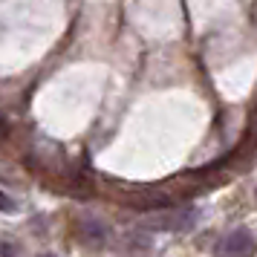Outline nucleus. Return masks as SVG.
<instances>
[{
  "instance_id": "7ed1b4c3",
  "label": "nucleus",
  "mask_w": 257,
  "mask_h": 257,
  "mask_svg": "<svg viewBox=\"0 0 257 257\" xmlns=\"http://www.w3.org/2000/svg\"><path fill=\"white\" fill-rule=\"evenodd\" d=\"M130 208H168L171 205V194L168 191H136V194H130L124 197Z\"/></svg>"
},
{
  "instance_id": "f257e3e1",
  "label": "nucleus",
  "mask_w": 257,
  "mask_h": 257,
  "mask_svg": "<svg viewBox=\"0 0 257 257\" xmlns=\"http://www.w3.org/2000/svg\"><path fill=\"white\" fill-rule=\"evenodd\" d=\"M197 222V211L182 205V208H171L162 214H153L148 220H142V228H156V231H188Z\"/></svg>"
},
{
  "instance_id": "0eeeda50",
  "label": "nucleus",
  "mask_w": 257,
  "mask_h": 257,
  "mask_svg": "<svg viewBox=\"0 0 257 257\" xmlns=\"http://www.w3.org/2000/svg\"><path fill=\"white\" fill-rule=\"evenodd\" d=\"M44 257H52V254H44Z\"/></svg>"
},
{
  "instance_id": "39448f33",
  "label": "nucleus",
  "mask_w": 257,
  "mask_h": 257,
  "mask_svg": "<svg viewBox=\"0 0 257 257\" xmlns=\"http://www.w3.org/2000/svg\"><path fill=\"white\" fill-rule=\"evenodd\" d=\"M3 257H15V248H12V243H9V240L3 243Z\"/></svg>"
},
{
  "instance_id": "423d86ee",
  "label": "nucleus",
  "mask_w": 257,
  "mask_h": 257,
  "mask_svg": "<svg viewBox=\"0 0 257 257\" xmlns=\"http://www.w3.org/2000/svg\"><path fill=\"white\" fill-rule=\"evenodd\" d=\"M15 205H12V199H9V194H3V211H12Z\"/></svg>"
},
{
  "instance_id": "20e7f679",
  "label": "nucleus",
  "mask_w": 257,
  "mask_h": 257,
  "mask_svg": "<svg viewBox=\"0 0 257 257\" xmlns=\"http://www.w3.org/2000/svg\"><path fill=\"white\" fill-rule=\"evenodd\" d=\"M78 240H81L84 245H90V248H101L107 240V228L101 225V222L95 220V217H90V220H78Z\"/></svg>"
},
{
  "instance_id": "f03ea898",
  "label": "nucleus",
  "mask_w": 257,
  "mask_h": 257,
  "mask_svg": "<svg viewBox=\"0 0 257 257\" xmlns=\"http://www.w3.org/2000/svg\"><path fill=\"white\" fill-rule=\"evenodd\" d=\"M254 254V237L245 228H234L217 243V257H251Z\"/></svg>"
}]
</instances>
